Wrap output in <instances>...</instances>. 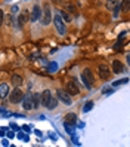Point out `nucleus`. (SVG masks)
I'll list each match as a JSON object with an SVG mask.
<instances>
[{
	"instance_id": "1",
	"label": "nucleus",
	"mask_w": 130,
	"mask_h": 147,
	"mask_svg": "<svg viewBox=\"0 0 130 147\" xmlns=\"http://www.w3.org/2000/svg\"><path fill=\"white\" fill-rule=\"evenodd\" d=\"M81 80H83V85L86 86V88L92 89L93 82H95V77H93V73L89 70V68H84V70H83V73H81Z\"/></svg>"
},
{
	"instance_id": "2",
	"label": "nucleus",
	"mask_w": 130,
	"mask_h": 147,
	"mask_svg": "<svg viewBox=\"0 0 130 147\" xmlns=\"http://www.w3.org/2000/svg\"><path fill=\"white\" fill-rule=\"evenodd\" d=\"M40 20H41V24H43V25H49L50 21H52V9H50V6H49L47 3L45 5V9L41 11Z\"/></svg>"
},
{
	"instance_id": "3",
	"label": "nucleus",
	"mask_w": 130,
	"mask_h": 147,
	"mask_svg": "<svg viewBox=\"0 0 130 147\" xmlns=\"http://www.w3.org/2000/svg\"><path fill=\"white\" fill-rule=\"evenodd\" d=\"M24 98V92L16 86V88L13 89V92H9V101L12 102V104H18V102H21Z\"/></svg>"
},
{
	"instance_id": "4",
	"label": "nucleus",
	"mask_w": 130,
	"mask_h": 147,
	"mask_svg": "<svg viewBox=\"0 0 130 147\" xmlns=\"http://www.w3.org/2000/svg\"><path fill=\"white\" fill-rule=\"evenodd\" d=\"M53 24H55V27H56V31L61 34V36H64V34L67 33V28H65V22L64 20L61 18V15H55V18H53Z\"/></svg>"
},
{
	"instance_id": "5",
	"label": "nucleus",
	"mask_w": 130,
	"mask_h": 147,
	"mask_svg": "<svg viewBox=\"0 0 130 147\" xmlns=\"http://www.w3.org/2000/svg\"><path fill=\"white\" fill-rule=\"evenodd\" d=\"M56 98H58L61 102H64V104H67V106H70L71 102H73V100H71V95L68 94L67 91H64V89H58V91H56Z\"/></svg>"
},
{
	"instance_id": "6",
	"label": "nucleus",
	"mask_w": 130,
	"mask_h": 147,
	"mask_svg": "<svg viewBox=\"0 0 130 147\" xmlns=\"http://www.w3.org/2000/svg\"><path fill=\"white\" fill-rule=\"evenodd\" d=\"M22 109L24 110H33L34 109V102H33V94H28V95H25V97L22 98Z\"/></svg>"
},
{
	"instance_id": "7",
	"label": "nucleus",
	"mask_w": 130,
	"mask_h": 147,
	"mask_svg": "<svg viewBox=\"0 0 130 147\" xmlns=\"http://www.w3.org/2000/svg\"><path fill=\"white\" fill-rule=\"evenodd\" d=\"M40 16H41V9H40L39 5H36V6L33 7V11H31L30 21H31V22H37V20H40Z\"/></svg>"
},
{
	"instance_id": "8",
	"label": "nucleus",
	"mask_w": 130,
	"mask_h": 147,
	"mask_svg": "<svg viewBox=\"0 0 130 147\" xmlns=\"http://www.w3.org/2000/svg\"><path fill=\"white\" fill-rule=\"evenodd\" d=\"M109 76H111V71H109V68L108 65H99V77L103 80H108L109 79Z\"/></svg>"
},
{
	"instance_id": "9",
	"label": "nucleus",
	"mask_w": 130,
	"mask_h": 147,
	"mask_svg": "<svg viewBox=\"0 0 130 147\" xmlns=\"http://www.w3.org/2000/svg\"><path fill=\"white\" fill-rule=\"evenodd\" d=\"M50 97H52V92H50L49 89L43 91V92L40 94V104L46 107V106H47V102H49V100H50Z\"/></svg>"
},
{
	"instance_id": "10",
	"label": "nucleus",
	"mask_w": 130,
	"mask_h": 147,
	"mask_svg": "<svg viewBox=\"0 0 130 147\" xmlns=\"http://www.w3.org/2000/svg\"><path fill=\"white\" fill-rule=\"evenodd\" d=\"M67 92L70 94V95H79V86H77V83L75 82H68L67 83Z\"/></svg>"
},
{
	"instance_id": "11",
	"label": "nucleus",
	"mask_w": 130,
	"mask_h": 147,
	"mask_svg": "<svg viewBox=\"0 0 130 147\" xmlns=\"http://www.w3.org/2000/svg\"><path fill=\"white\" fill-rule=\"evenodd\" d=\"M112 71H114V73H121V71H124V65H123V63L118 61V59L112 61Z\"/></svg>"
},
{
	"instance_id": "12",
	"label": "nucleus",
	"mask_w": 130,
	"mask_h": 147,
	"mask_svg": "<svg viewBox=\"0 0 130 147\" xmlns=\"http://www.w3.org/2000/svg\"><path fill=\"white\" fill-rule=\"evenodd\" d=\"M7 95H9V86L6 83H0V98L5 100Z\"/></svg>"
},
{
	"instance_id": "13",
	"label": "nucleus",
	"mask_w": 130,
	"mask_h": 147,
	"mask_svg": "<svg viewBox=\"0 0 130 147\" xmlns=\"http://www.w3.org/2000/svg\"><path fill=\"white\" fill-rule=\"evenodd\" d=\"M27 21H28V13L27 12L19 13V16H18V27H24Z\"/></svg>"
},
{
	"instance_id": "14",
	"label": "nucleus",
	"mask_w": 130,
	"mask_h": 147,
	"mask_svg": "<svg viewBox=\"0 0 130 147\" xmlns=\"http://www.w3.org/2000/svg\"><path fill=\"white\" fill-rule=\"evenodd\" d=\"M11 82H12L13 86H21V85H22V77H21L19 74H13V76L11 77Z\"/></svg>"
},
{
	"instance_id": "15",
	"label": "nucleus",
	"mask_w": 130,
	"mask_h": 147,
	"mask_svg": "<svg viewBox=\"0 0 130 147\" xmlns=\"http://www.w3.org/2000/svg\"><path fill=\"white\" fill-rule=\"evenodd\" d=\"M65 122H68V123L74 125V123L77 122V116H75L74 113H68V115L65 116Z\"/></svg>"
},
{
	"instance_id": "16",
	"label": "nucleus",
	"mask_w": 130,
	"mask_h": 147,
	"mask_svg": "<svg viewBox=\"0 0 130 147\" xmlns=\"http://www.w3.org/2000/svg\"><path fill=\"white\" fill-rule=\"evenodd\" d=\"M120 9L124 11V12H129L130 11V0H123L120 3Z\"/></svg>"
},
{
	"instance_id": "17",
	"label": "nucleus",
	"mask_w": 130,
	"mask_h": 147,
	"mask_svg": "<svg viewBox=\"0 0 130 147\" xmlns=\"http://www.w3.org/2000/svg\"><path fill=\"white\" fill-rule=\"evenodd\" d=\"M58 106V98H53V97H50V100H49V102H47V109L49 110H53L55 107Z\"/></svg>"
},
{
	"instance_id": "18",
	"label": "nucleus",
	"mask_w": 130,
	"mask_h": 147,
	"mask_svg": "<svg viewBox=\"0 0 130 147\" xmlns=\"http://www.w3.org/2000/svg\"><path fill=\"white\" fill-rule=\"evenodd\" d=\"M59 15H61V18L64 20V22H70L71 21V15H68L65 11H59Z\"/></svg>"
},
{
	"instance_id": "19",
	"label": "nucleus",
	"mask_w": 130,
	"mask_h": 147,
	"mask_svg": "<svg viewBox=\"0 0 130 147\" xmlns=\"http://www.w3.org/2000/svg\"><path fill=\"white\" fill-rule=\"evenodd\" d=\"M33 102H34V109L40 106V94H33Z\"/></svg>"
},
{
	"instance_id": "20",
	"label": "nucleus",
	"mask_w": 130,
	"mask_h": 147,
	"mask_svg": "<svg viewBox=\"0 0 130 147\" xmlns=\"http://www.w3.org/2000/svg\"><path fill=\"white\" fill-rule=\"evenodd\" d=\"M120 6V2H111V0H107V7L108 9H115V7Z\"/></svg>"
},
{
	"instance_id": "21",
	"label": "nucleus",
	"mask_w": 130,
	"mask_h": 147,
	"mask_svg": "<svg viewBox=\"0 0 130 147\" xmlns=\"http://www.w3.org/2000/svg\"><path fill=\"white\" fill-rule=\"evenodd\" d=\"M64 126H65V129H67V132H68V134H70V135H74V125L65 122V123H64Z\"/></svg>"
},
{
	"instance_id": "22",
	"label": "nucleus",
	"mask_w": 130,
	"mask_h": 147,
	"mask_svg": "<svg viewBox=\"0 0 130 147\" xmlns=\"http://www.w3.org/2000/svg\"><path fill=\"white\" fill-rule=\"evenodd\" d=\"M92 109H93V101H87L83 107V113H87V111H90Z\"/></svg>"
},
{
	"instance_id": "23",
	"label": "nucleus",
	"mask_w": 130,
	"mask_h": 147,
	"mask_svg": "<svg viewBox=\"0 0 130 147\" xmlns=\"http://www.w3.org/2000/svg\"><path fill=\"white\" fill-rule=\"evenodd\" d=\"M12 20H13V15H12V13L3 16V22H5L6 25H12Z\"/></svg>"
},
{
	"instance_id": "24",
	"label": "nucleus",
	"mask_w": 130,
	"mask_h": 147,
	"mask_svg": "<svg viewBox=\"0 0 130 147\" xmlns=\"http://www.w3.org/2000/svg\"><path fill=\"white\" fill-rule=\"evenodd\" d=\"M56 68H58V64H56V63H50V64L47 65V71L53 73V71H56Z\"/></svg>"
},
{
	"instance_id": "25",
	"label": "nucleus",
	"mask_w": 130,
	"mask_h": 147,
	"mask_svg": "<svg viewBox=\"0 0 130 147\" xmlns=\"http://www.w3.org/2000/svg\"><path fill=\"white\" fill-rule=\"evenodd\" d=\"M18 11H19L18 5H13V6L11 7V13H12V15H16V13H18Z\"/></svg>"
},
{
	"instance_id": "26",
	"label": "nucleus",
	"mask_w": 130,
	"mask_h": 147,
	"mask_svg": "<svg viewBox=\"0 0 130 147\" xmlns=\"http://www.w3.org/2000/svg\"><path fill=\"white\" fill-rule=\"evenodd\" d=\"M129 82V79H123V80H117V82H114V86H118V85H123V83H127Z\"/></svg>"
},
{
	"instance_id": "27",
	"label": "nucleus",
	"mask_w": 130,
	"mask_h": 147,
	"mask_svg": "<svg viewBox=\"0 0 130 147\" xmlns=\"http://www.w3.org/2000/svg\"><path fill=\"white\" fill-rule=\"evenodd\" d=\"M121 48H123V43H121V42H118V43H117V45L114 46V51H120Z\"/></svg>"
},
{
	"instance_id": "28",
	"label": "nucleus",
	"mask_w": 130,
	"mask_h": 147,
	"mask_svg": "<svg viewBox=\"0 0 130 147\" xmlns=\"http://www.w3.org/2000/svg\"><path fill=\"white\" fill-rule=\"evenodd\" d=\"M3 16H5V13H3V11L0 9V25L3 24Z\"/></svg>"
},
{
	"instance_id": "29",
	"label": "nucleus",
	"mask_w": 130,
	"mask_h": 147,
	"mask_svg": "<svg viewBox=\"0 0 130 147\" xmlns=\"http://www.w3.org/2000/svg\"><path fill=\"white\" fill-rule=\"evenodd\" d=\"M21 129H22V131H25V132H30V131H31V129H30V126H27V125H24Z\"/></svg>"
},
{
	"instance_id": "30",
	"label": "nucleus",
	"mask_w": 130,
	"mask_h": 147,
	"mask_svg": "<svg viewBox=\"0 0 130 147\" xmlns=\"http://www.w3.org/2000/svg\"><path fill=\"white\" fill-rule=\"evenodd\" d=\"M67 7H68V9H70V12H74V9H75V7H74V6H73L71 3H68V5H67Z\"/></svg>"
},
{
	"instance_id": "31",
	"label": "nucleus",
	"mask_w": 130,
	"mask_h": 147,
	"mask_svg": "<svg viewBox=\"0 0 130 147\" xmlns=\"http://www.w3.org/2000/svg\"><path fill=\"white\" fill-rule=\"evenodd\" d=\"M6 134H7V138H13V137H15V134L11 132V131H6Z\"/></svg>"
},
{
	"instance_id": "32",
	"label": "nucleus",
	"mask_w": 130,
	"mask_h": 147,
	"mask_svg": "<svg viewBox=\"0 0 130 147\" xmlns=\"http://www.w3.org/2000/svg\"><path fill=\"white\" fill-rule=\"evenodd\" d=\"M11 128L15 129V131H18V125H15V123H11Z\"/></svg>"
},
{
	"instance_id": "33",
	"label": "nucleus",
	"mask_w": 130,
	"mask_h": 147,
	"mask_svg": "<svg viewBox=\"0 0 130 147\" xmlns=\"http://www.w3.org/2000/svg\"><path fill=\"white\" fill-rule=\"evenodd\" d=\"M3 146H9V141H7V138H5V140H2Z\"/></svg>"
},
{
	"instance_id": "34",
	"label": "nucleus",
	"mask_w": 130,
	"mask_h": 147,
	"mask_svg": "<svg viewBox=\"0 0 130 147\" xmlns=\"http://www.w3.org/2000/svg\"><path fill=\"white\" fill-rule=\"evenodd\" d=\"M126 34H127L126 31H124V33H121V36H120V39H118V40H123V39L126 37Z\"/></svg>"
},
{
	"instance_id": "35",
	"label": "nucleus",
	"mask_w": 130,
	"mask_h": 147,
	"mask_svg": "<svg viewBox=\"0 0 130 147\" xmlns=\"http://www.w3.org/2000/svg\"><path fill=\"white\" fill-rule=\"evenodd\" d=\"M79 128H84V122H79Z\"/></svg>"
},
{
	"instance_id": "36",
	"label": "nucleus",
	"mask_w": 130,
	"mask_h": 147,
	"mask_svg": "<svg viewBox=\"0 0 130 147\" xmlns=\"http://www.w3.org/2000/svg\"><path fill=\"white\" fill-rule=\"evenodd\" d=\"M36 135H37V137H41V132H40V131H37V129H36Z\"/></svg>"
},
{
	"instance_id": "37",
	"label": "nucleus",
	"mask_w": 130,
	"mask_h": 147,
	"mask_svg": "<svg viewBox=\"0 0 130 147\" xmlns=\"http://www.w3.org/2000/svg\"><path fill=\"white\" fill-rule=\"evenodd\" d=\"M52 2H53V3H59V2H61V0H52Z\"/></svg>"
},
{
	"instance_id": "38",
	"label": "nucleus",
	"mask_w": 130,
	"mask_h": 147,
	"mask_svg": "<svg viewBox=\"0 0 130 147\" xmlns=\"http://www.w3.org/2000/svg\"><path fill=\"white\" fill-rule=\"evenodd\" d=\"M111 2H120V0H111Z\"/></svg>"
}]
</instances>
